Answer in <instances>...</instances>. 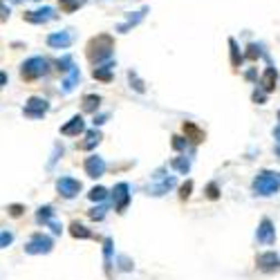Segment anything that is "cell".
<instances>
[{
	"instance_id": "484cf974",
	"label": "cell",
	"mask_w": 280,
	"mask_h": 280,
	"mask_svg": "<svg viewBox=\"0 0 280 280\" xmlns=\"http://www.w3.org/2000/svg\"><path fill=\"white\" fill-rule=\"evenodd\" d=\"M76 81H79V67H72V70H70V76H67L65 83H63V90H65V92H70L72 87H74V83H76Z\"/></svg>"
},
{
	"instance_id": "ba28073f",
	"label": "cell",
	"mask_w": 280,
	"mask_h": 280,
	"mask_svg": "<svg viewBox=\"0 0 280 280\" xmlns=\"http://www.w3.org/2000/svg\"><path fill=\"white\" fill-rule=\"evenodd\" d=\"M256 264H258V269H262V271L273 273L280 269V258L273 251H267V253H260V256H258Z\"/></svg>"
},
{
	"instance_id": "d4e9b609",
	"label": "cell",
	"mask_w": 280,
	"mask_h": 280,
	"mask_svg": "<svg viewBox=\"0 0 280 280\" xmlns=\"http://www.w3.org/2000/svg\"><path fill=\"white\" fill-rule=\"evenodd\" d=\"M87 198H90L92 202H103V200L108 198V191L103 189V186H95V189L87 193Z\"/></svg>"
},
{
	"instance_id": "4fadbf2b",
	"label": "cell",
	"mask_w": 280,
	"mask_h": 280,
	"mask_svg": "<svg viewBox=\"0 0 280 280\" xmlns=\"http://www.w3.org/2000/svg\"><path fill=\"white\" fill-rule=\"evenodd\" d=\"M72 43V34L70 32H56L48 36V45L54 50H65Z\"/></svg>"
},
{
	"instance_id": "8fae6325",
	"label": "cell",
	"mask_w": 280,
	"mask_h": 280,
	"mask_svg": "<svg viewBox=\"0 0 280 280\" xmlns=\"http://www.w3.org/2000/svg\"><path fill=\"white\" fill-rule=\"evenodd\" d=\"M83 168H85V173L90 175V177H101L103 173H106V162H103V157L99 155H92V157L85 159V164H83Z\"/></svg>"
},
{
	"instance_id": "5bb4252c",
	"label": "cell",
	"mask_w": 280,
	"mask_h": 280,
	"mask_svg": "<svg viewBox=\"0 0 280 280\" xmlns=\"http://www.w3.org/2000/svg\"><path fill=\"white\" fill-rule=\"evenodd\" d=\"M276 83H278V72H276V67L269 65L267 70H264L262 79H260V85H262L264 92H273L276 90Z\"/></svg>"
},
{
	"instance_id": "3957f363",
	"label": "cell",
	"mask_w": 280,
	"mask_h": 280,
	"mask_svg": "<svg viewBox=\"0 0 280 280\" xmlns=\"http://www.w3.org/2000/svg\"><path fill=\"white\" fill-rule=\"evenodd\" d=\"M50 70V63L48 59H43V56H32V59H27L23 65H20V76H23L25 81H34V79H40V76H45Z\"/></svg>"
},
{
	"instance_id": "cb8c5ba5",
	"label": "cell",
	"mask_w": 280,
	"mask_h": 280,
	"mask_svg": "<svg viewBox=\"0 0 280 280\" xmlns=\"http://www.w3.org/2000/svg\"><path fill=\"white\" fill-rule=\"evenodd\" d=\"M170 166H173L175 170H179L181 175H186V173H189V168H191V162L186 157H175L173 162H170Z\"/></svg>"
},
{
	"instance_id": "4dcf8cb0",
	"label": "cell",
	"mask_w": 280,
	"mask_h": 280,
	"mask_svg": "<svg viewBox=\"0 0 280 280\" xmlns=\"http://www.w3.org/2000/svg\"><path fill=\"white\" fill-rule=\"evenodd\" d=\"M206 195H209V200H217V198H220V193H217V186L215 184H209V189H206Z\"/></svg>"
},
{
	"instance_id": "e575fe53",
	"label": "cell",
	"mask_w": 280,
	"mask_h": 280,
	"mask_svg": "<svg viewBox=\"0 0 280 280\" xmlns=\"http://www.w3.org/2000/svg\"><path fill=\"white\" fill-rule=\"evenodd\" d=\"M130 81H134V87H137V92H144V83L137 79V74H134V72H130Z\"/></svg>"
},
{
	"instance_id": "ac0fdd59",
	"label": "cell",
	"mask_w": 280,
	"mask_h": 280,
	"mask_svg": "<svg viewBox=\"0 0 280 280\" xmlns=\"http://www.w3.org/2000/svg\"><path fill=\"white\" fill-rule=\"evenodd\" d=\"M92 76L97 81H103V83H110L112 81V65H99L92 70Z\"/></svg>"
},
{
	"instance_id": "2e32d148",
	"label": "cell",
	"mask_w": 280,
	"mask_h": 280,
	"mask_svg": "<svg viewBox=\"0 0 280 280\" xmlns=\"http://www.w3.org/2000/svg\"><path fill=\"white\" fill-rule=\"evenodd\" d=\"M181 128H184L186 139H191L193 144H202V142H204V132H202L193 121H184V126H181Z\"/></svg>"
},
{
	"instance_id": "d6986e66",
	"label": "cell",
	"mask_w": 280,
	"mask_h": 280,
	"mask_svg": "<svg viewBox=\"0 0 280 280\" xmlns=\"http://www.w3.org/2000/svg\"><path fill=\"white\" fill-rule=\"evenodd\" d=\"M87 0H59V9L63 14H74L79 7H83Z\"/></svg>"
},
{
	"instance_id": "7a4b0ae2",
	"label": "cell",
	"mask_w": 280,
	"mask_h": 280,
	"mask_svg": "<svg viewBox=\"0 0 280 280\" xmlns=\"http://www.w3.org/2000/svg\"><path fill=\"white\" fill-rule=\"evenodd\" d=\"M253 191H256V195H276L280 191V177L276 173H269V170H262V173H258V177L253 179Z\"/></svg>"
},
{
	"instance_id": "7402d4cb",
	"label": "cell",
	"mask_w": 280,
	"mask_h": 280,
	"mask_svg": "<svg viewBox=\"0 0 280 280\" xmlns=\"http://www.w3.org/2000/svg\"><path fill=\"white\" fill-rule=\"evenodd\" d=\"M229 48H231V65H233V67H240V63H242V54H240V50H238L236 38H229Z\"/></svg>"
},
{
	"instance_id": "1f68e13d",
	"label": "cell",
	"mask_w": 280,
	"mask_h": 280,
	"mask_svg": "<svg viewBox=\"0 0 280 280\" xmlns=\"http://www.w3.org/2000/svg\"><path fill=\"white\" fill-rule=\"evenodd\" d=\"M173 148H175V150L186 148V139H181V137H177V134H175V137H173Z\"/></svg>"
},
{
	"instance_id": "277c9868",
	"label": "cell",
	"mask_w": 280,
	"mask_h": 280,
	"mask_svg": "<svg viewBox=\"0 0 280 280\" xmlns=\"http://www.w3.org/2000/svg\"><path fill=\"white\" fill-rule=\"evenodd\" d=\"M52 247H54V242H52L50 236H45V233H34V236L27 240V245H25V253H29V256H43V253L52 251Z\"/></svg>"
},
{
	"instance_id": "7c38bea8",
	"label": "cell",
	"mask_w": 280,
	"mask_h": 280,
	"mask_svg": "<svg viewBox=\"0 0 280 280\" xmlns=\"http://www.w3.org/2000/svg\"><path fill=\"white\" fill-rule=\"evenodd\" d=\"M83 130H85V123H83V117L79 115L72 117L65 126H61V134H65V137H79Z\"/></svg>"
},
{
	"instance_id": "9c48e42d",
	"label": "cell",
	"mask_w": 280,
	"mask_h": 280,
	"mask_svg": "<svg viewBox=\"0 0 280 280\" xmlns=\"http://www.w3.org/2000/svg\"><path fill=\"white\" fill-rule=\"evenodd\" d=\"M23 18L27 20V23L43 25V23H48V20L56 18V14H54V9H52V7H43V9H36V12H25Z\"/></svg>"
},
{
	"instance_id": "4316f807",
	"label": "cell",
	"mask_w": 280,
	"mask_h": 280,
	"mask_svg": "<svg viewBox=\"0 0 280 280\" xmlns=\"http://www.w3.org/2000/svg\"><path fill=\"white\" fill-rule=\"evenodd\" d=\"M14 242V233L12 231H0V249L9 247Z\"/></svg>"
},
{
	"instance_id": "8992f818",
	"label": "cell",
	"mask_w": 280,
	"mask_h": 280,
	"mask_svg": "<svg viewBox=\"0 0 280 280\" xmlns=\"http://www.w3.org/2000/svg\"><path fill=\"white\" fill-rule=\"evenodd\" d=\"M56 191H59V195L72 200L81 193V181L72 179V177H61V179H56Z\"/></svg>"
},
{
	"instance_id": "44dd1931",
	"label": "cell",
	"mask_w": 280,
	"mask_h": 280,
	"mask_svg": "<svg viewBox=\"0 0 280 280\" xmlns=\"http://www.w3.org/2000/svg\"><path fill=\"white\" fill-rule=\"evenodd\" d=\"M52 217H54V209L52 206H40L38 213H36V222L38 224H50Z\"/></svg>"
},
{
	"instance_id": "8d00e7d4",
	"label": "cell",
	"mask_w": 280,
	"mask_h": 280,
	"mask_svg": "<svg viewBox=\"0 0 280 280\" xmlns=\"http://www.w3.org/2000/svg\"><path fill=\"white\" fill-rule=\"evenodd\" d=\"M253 101H256V103H264V95H262V92H253Z\"/></svg>"
},
{
	"instance_id": "836d02e7",
	"label": "cell",
	"mask_w": 280,
	"mask_h": 280,
	"mask_svg": "<svg viewBox=\"0 0 280 280\" xmlns=\"http://www.w3.org/2000/svg\"><path fill=\"white\" fill-rule=\"evenodd\" d=\"M7 18H9V7L0 0V20H7Z\"/></svg>"
},
{
	"instance_id": "52a82bcc",
	"label": "cell",
	"mask_w": 280,
	"mask_h": 280,
	"mask_svg": "<svg viewBox=\"0 0 280 280\" xmlns=\"http://www.w3.org/2000/svg\"><path fill=\"white\" fill-rule=\"evenodd\" d=\"M112 200H115V209L119 213H123V211L128 209V204H130V186H128L126 181L117 184L115 191H112Z\"/></svg>"
},
{
	"instance_id": "d6a6232c",
	"label": "cell",
	"mask_w": 280,
	"mask_h": 280,
	"mask_svg": "<svg viewBox=\"0 0 280 280\" xmlns=\"http://www.w3.org/2000/svg\"><path fill=\"white\" fill-rule=\"evenodd\" d=\"M23 206H20V204H12V206H9V215H14V217H18V215H23Z\"/></svg>"
},
{
	"instance_id": "6da1fadb",
	"label": "cell",
	"mask_w": 280,
	"mask_h": 280,
	"mask_svg": "<svg viewBox=\"0 0 280 280\" xmlns=\"http://www.w3.org/2000/svg\"><path fill=\"white\" fill-rule=\"evenodd\" d=\"M112 50H115V38L110 34H99L95 38H90V43L85 45V56L90 63H103L112 56Z\"/></svg>"
},
{
	"instance_id": "f546056e",
	"label": "cell",
	"mask_w": 280,
	"mask_h": 280,
	"mask_svg": "<svg viewBox=\"0 0 280 280\" xmlns=\"http://www.w3.org/2000/svg\"><path fill=\"white\" fill-rule=\"evenodd\" d=\"M191 191H193V181H186V184L179 189V198H181V200H186V198L191 195Z\"/></svg>"
},
{
	"instance_id": "9a60e30c",
	"label": "cell",
	"mask_w": 280,
	"mask_h": 280,
	"mask_svg": "<svg viewBox=\"0 0 280 280\" xmlns=\"http://www.w3.org/2000/svg\"><path fill=\"white\" fill-rule=\"evenodd\" d=\"M155 179H159V184L150 189V193H153V195H164L166 191H170L175 186V177H164L162 173H155Z\"/></svg>"
},
{
	"instance_id": "ffe728a7",
	"label": "cell",
	"mask_w": 280,
	"mask_h": 280,
	"mask_svg": "<svg viewBox=\"0 0 280 280\" xmlns=\"http://www.w3.org/2000/svg\"><path fill=\"white\" fill-rule=\"evenodd\" d=\"M99 103H101L99 95H85V97H83V110H85V112H97V110H99Z\"/></svg>"
},
{
	"instance_id": "603a6c76",
	"label": "cell",
	"mask_w": 280,
	"mask_h": 280,
	"mask_svg": "<svg viewBox=\"0 0 280 280\" xmlns=\"http://www.w3.org/2000/svg\"><path fill=\"white\" fill-rule=\"evenodd\" d=\"M70 233H72L74 238H81V240H87V238H92V233L87 231L83 224H79V222H74V224L70 226Z\"/></svg>"
},
{
	"instance_id": "e0dca14e",
	"label": "cell",
	"mask_w": 280,
	"mask_h": 280,
	"mask_svg": "<svg viewBox=\"0 0 280 280\" xmlns=\"http://www.w3.org/2000/svg\"><path fill=\"white\" fill-rule=\"evenodd\" d=\"M99 142H101V132L99 130H90V132H85V139L79 142V150H92Z\"/></svg>"
},
{
	"instance_id": "30bf717a",
	"label": "cell",
	"mask_w": 280,
	"mask_h": 280,
	"mask_svg": "<svg viewBox=\"0 0 280 280\" xmlns=\"http://www.w3.org/2000/svg\"><path fill=\"white\" fill-rule=\"evenodd\" d=\"M258 242H262V245H273L276 242V229H273L271 220H264L260 222V226H258V233H256Z\"/></svg>"
},
{
	"instance_id": "83f0119b",
	"label": "cell",
	"mask_w": 280,
	"mask_h": 280,
	"mask_svg": "<svg viewBox=\"0 0 280 280\" xmlns=\"http://www.w3.org/2000/svg\"><path fill=\"white\" fill-rule=\"evenodd\" d=\"M87 215H90L92 220H103V217H106V206H97V209H92Z\"/></svg>"
},
{
	"instance_id": "5b68a950",
	"label": "cell",
	"mask_w": 280,
	"mask_h": 280,
	"mask_svg": "<svg viewBox=\"0 0 280 280\" xmlns=\"http://www.w3.org/2000/svg\"><path fill=\"white\" fill-rule=\"evenodd\" d=\"M50 110V103L45 99H40V97H32L27 103H25L23 108V115L29 117V119H43L45 115H48Z\"/></svg>"
},
{
	"instance_id": "d590c367",
	"label": "cell",
	"mask_w": 280,
	"mask_h": 280,
	"mask_svg": "<svg viewBox=\"0 0 280 280\" xmlns=\"http://www.w3.org/2000/svg\"><path fill=\"white\" fill-rule=\"evenodd\" d=\"M7 81H9L7 72H3V70H0V87H5V85H7Z\"/></svg>"
},
{
	"instance_id": "f1b7e54d",
	"label": "cell",
	"mask_w": 280,
	"mask_h": 280,
	"mask_svg": "<svg viewBox=\"0 0 280 280\" xmlns=\"http://www.w3.org/2000/svg\"><path fill=\"white\" fill-rule=\"evenodd\" d=\"M258 56H260V48H258V45H249V48H247V59L256 61Z\"/></svg>"
}]
</instances>
